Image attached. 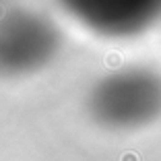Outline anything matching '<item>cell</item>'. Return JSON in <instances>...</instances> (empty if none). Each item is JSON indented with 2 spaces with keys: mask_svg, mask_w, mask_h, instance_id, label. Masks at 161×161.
I'll list each match as a JSON object with an SVG mask.
<instances>
[{
  "mask_svg": "<svg viewBox=\"0 0 161 161\" xmlns=\"http://www.w3.org/2000/svg\"><path fill=\"white\" fill-rule=\"evenodd\" d=\"M62 50V31L47 14L13 8L0 17V76L19 79L46 68Z\"/></svg>",
  "mask_w": 161,
  "mask_h": 161,
  "instance_id": "obj_2",
  "label": "cell"
},
{
  "mask_svg": "<svg viewBox=\"0 0 161 161\" xmlns=\"http://www.w3.org/2000/svg\"><path fill=\"white\" fill-rule=\"evenodd\" d=\"M80 25L108 37H130L161 19V0H58Z\"/></svg>",
  "mask_w": 161,
  "mask_h": 161,
  "instance_id": "obj_3",
  "label": "cell"
},
{
  "mask_svg": "<svg viewBox=\"0 0 161 161\" xmlns=\"http://www.w3.org/2000/svg\"><path fill=\"white\" fill-rule=\"evenodd\" d=\"M87 112L108 130H138L161 116V72L126 66L101 76L87 95Z\"/></svg>",
  "mask_w": 161,
  "mask_h": 161,
  "instance_id": "obj_1",
  "label": "cell"
}]
</instances>
